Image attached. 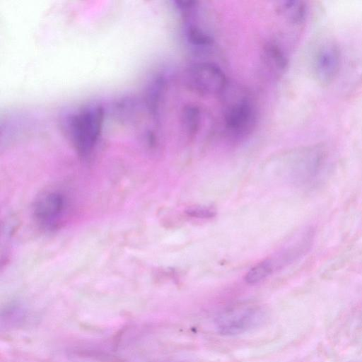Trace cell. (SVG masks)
<instances>
[{
	"mask_svg": "<svg viewBox=\"0 0 362 362\" xmlns=\"http://www.w3.org/2000/svg\"><path fill=\"white\" fill-rule=\"evenodd\" d=\"M290 177L294 184L305 189H315L329 177L327 154L319 146L297 153L290 165Z\"/></svg>",
	"mask_w": 362,
	"mask_h": 362,
	"instance_id": "1",
	"label": "cell"
},
{
	"mask_svg": "<svg viewBox=\"0 0 362 362\" xmlns=\"http://www.w3.org/2000/svg\"><path fill=\"white\" fill-rule=\"evenodd\" d=\"M104 119L100 107L86 108L74 115L69 122V134L78 155L88 158L100 139Z\"/></svg>",
	"mask_w": 362,
	"mask_h": 362,
	"instance_id": "2",
	"label": "cell"
},
{
	"mask_svg": "<svg viewBox=\"0 0 362 362\" xmlns=\"http://www.w3.org/2000/svg\"><path fill=\"white\" fill-rule=\"evenodd\" d=\"M226 98L223 121L228 134L243 138L253 129L256 123V110L248 93L236 88Z\"/></svg>",
	"mask_w": 362,
	"mask_h": 362,
	"instance_id": "3",
	"label": "cell"
},
{
	"mask_svg": "<svg viewBox=\"0 0 362 362\" xmlns=\"http://www.w3.org/2000/svg\"><path fill=\"white\" fill-rule=\"evenodd\" d=\"M184 82L190 90L204 95H221L228 86L225 74L217 65L200 62L189 66Z\"/></svg>",
	"mask_w": 362,
	"mask_h": 362,
	"instance_id": "4",
	"label": "cell"
},
{
	"mask_svg": "<svg viewBox=\"0 0 362 362\" xmlns=\"http://www.w3.org/2000/svg\"><path fill=\"white\" fill-rule=\"evenodd\" d=\"M69 207L66 194L57 189L41 194L36 199L33 212L37 224L43 229L53 230L64 223Z\"/></svg>",
	"mask_w": 362,
	"mask_h": 362,
	"instance_id": "5",
	"label": "cell"
},
{
	"mask_svg": "<svg viewBox=\"0 0 362 362\" xmlns=\"http://www.w3.org/2000/svg\"><path fill=\"white\" fill-rule=\"evenodd\" d=\"M340 66L338 45L332 40L324 41L315 49L312 59L315 79L322 86L330 84L336 78Z\"/></svg>",
	"mask_w": 362,
	"mask_h": 362,
	"instance_id": "6",
	"label": "cell"
},
{
	"mask_svg": "<svg viewBox=\"0 0 362 362\" xmlns=\"http://www.w3.org/2000/svg\"><path fill=\"white\" fill-rule=\"evenodd\" d=\"M262 315L257 308H249L221 317L218 322V330L224 335H236L257 325Z\"/></svg>",
	"mask_w": 362,
	"mask_h": 362,
	"instance_id": "7",
	"label": "cell"
},
{
	"mask_svg": "<svg viewBox=\"0 0 362 362\" xmlns=\"http://www.w3.org/2000/svg\"><path fill=\"white\" fill-rule=\"evenodd\" d=\"M262 59L264 66L275 76L284 74L288 66L285 52L275 42L269 41L264 45Z\"/></svg>",
	"mask_w": 362,
	"mask_h": 362,
	"instance_id": "8",
	"label": "cell"
},
{
	"mask_svg": "<svg viewBox=\"0 0 362 362\" xmlns=\"http://www.w3.org/2000/svg\"><path fill=\"white\" fill-rule=\"evenodd\" d=\"M184 35L187 43L199 49H207L214 45V39L212 35L196 22L187 20Z\"/></svg>",
	"mask_w": 362,
	"mask_h": 362,
	"instance_id": "9",
	"label": "cell"
},
{
	"mask_svg": "<svg viewBox=\"0 0 362 362\" xmlns=\"http://www.w3.org/2000/svg\"><path fill=\"white\" fill-rule=\"evenodd\" d=\"M279 11L291 23H302L307 16L306 3L299 0H286L280 2Z\"/></svg>",
	"mask_w": 362,
	"mask_h": 362,
	"instance_id": "10",
	"label": "cell"
},
{
	"mask_svg": "<svg viewBox=\"0 0 362 362\" xmlns=\"http://www.w3.org/2000/svg\"><path fill=\"white\" fill-rule=\"evenodd\" d=\"M182 124L184 130L189 135L196 134L200 127L201 112L199 107L193 105L184 107L182 111Z\"/></svg>",
	"mask_w": 362,
	"mask_h": 362,
	"instance_id": "11",
	"label": "cell"
},
{
	"mask_svg": "<svg viewBox=\"0 0 362 362\" xmlns=\"http://www.w3.org/2000/svg\"><path fill=\"white\" fill-rule=\"evenodd\" d=\"M274 269V264L272 259H264L257 263L247 272L245 280L250 284L258 283L271 274Z\"/></svg>",
	"mask_w": 362,
	"mask_h": 362,
	"instance_id": "12",
	"label": "cell"
},
{
	"mask_svg": "<svg viewBox=\"0 0 362 362\" xmlns=\"http://www.w3.org/2000/svg\"><path fill=\"white\" fill-rule=\"evenodd\" d=\"M185 213L190 217L198 218H209L215 216L216 211L207 206H191L187 209Z\"/></svg>",
	"mask_w": 362,
	"mask_h": 362,
	"instance_id": "13",
	"label": "cell"
}]
</instances>
